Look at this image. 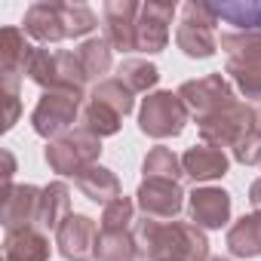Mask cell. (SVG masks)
<instances>
[{
  "label": "cell",
  "mask_w": 261,
  "mask_h": 261,
  "mask_svg": "<svg viewBox=\"0 0 261 261\" xmlns=\"http://www.w3.org/2000/svg\"><path fill=\"white\" fill-rule=\"evenodd\" d=\"M218 25V10L212 4H185L181 10V25L175 31L178 46L191 59H209L218 46L212 28Z\"/></svg>",
  "instance_id": "obj_1"
},
{
  "label": "cell",
  "mask_w": 261,
  "mask_h": 261,
  "mask_svg": "<svg viewBox=\"0 0 261 261\" xmlns=\"http://www.w3.org/2000/svg\"><path fill=\"white\" fill-rule=\"evenodd\" d=\"M188 111L181 105V95L172 92H157L151 98H145L142 108V129L154 139H166V136H178L185 129Z\"/></svg>",
  "instance_id": "obj_2"
},
{
  "label": "cell",
  "mask_w": 261,
  "mask_h": 261,
  "mask_svg": "<svg viewBox=\"0 0 261 261\" xmlns=\"http://www.w3.org/2000/svg\"><path fill=\"white\" fill-rule=\"evenodd\" d=\"M172 16H175L172 4H142L139 22H136V49L139 53H160L169 43Z\"/></svg>",
  "instance_id": "obj_3"
},
{
  "label": "cell",
  "mask_w": 261,
  "mask_h": 261,
  "mask_svg": "<svg viewBox=\"0 0 261 261\" xmlns=\"http://www.w3.org/2000/svg\"><path fill=\"white\" fill-rule=\"evenodd\" d=\"M77 98L80 92H49L34 111V129L40 136H56L59 129H65L74 114H77Z\"/></svg>",
  "instance_id": "obj_4"
},
{
  "label": "cell",
  "mask_w": 261,
  "mask_h": 261,
  "mask_svg": "<svg viewBox=\"0 0 261 261\" xmlns=\"http://www.w3.org/2000/svg\"><path fill=\"white\" fill-rule=\"evenodd\" d=\"M142 4H129V0H111L105 4V25L108 37L120 53L136 49V22H139Z\"/></svg>",
  "instance_id": "obj_5"
},
{
  "label": "cell",
  "mask_w": 261,
  "mask_h": 261,
  "mask_svg": "<svg viewBox=\"0 0 261 261\" xmlns=\"http://www.w3.org/2000/svg\"><path fill=\"white\" fill-rule=\"evenodd\" d=\"M181 98H188V105H191L194 111H200V114H206V111L218 114V111H224L227 105H233V101H230V86L224 83L221 74H209V77H203V80L185 83V86H181Z\"/></svg>",
  "instance_id": "obj_6"
},
{
  "label": "cell",
  "mask_w": 261,
  "mask_h": 261,
  "mask_svg": "<svg viewBox=\"0 0 261 261\" xmlns=\"http://www.w3.org/2000/svg\"><path fill=\"white\" fill-rule=\"evenodd\" d=\"M25 31L43 43H56L68 37V25H65V4H34L25 13Z\"/></svg>",
  "instance_id": "obj_7"
},
{
  "label": "cell",
  "mask_w": 261,
  "mask_h": 261,
  "mask_svg": "<svg viewBox=\"0 0 261 261\" xmlns=\"http://www.w3.org/2000/svg\"><path fill=\"white\" fill-rule=\"evenodd\" d=\"M92 243H95V227H92V221L83 218V215H71V218L59 227L62 255L71 258V261H86V258H92V255L98 252Z\"/></svg>",
  "instance_id": "obj_8"
},
{
  "label": "cell",
  "mask_w": 261,
  "mask_h": 261,
  "mask_svg": "<svg viewBox=\"0 0 261 261\" xmlns=\"http://www.w3.org/2000/svg\"><path fill=\"white\" fill-rule=\"evenodd\" d=\"M95 154H98V142H95L92 136H71V139L53 145V148L46 151V160H49L59 172H71V169L77 172L80 163H89Z\"/></svg>",
  "instance_id": "obj_9"
},
{
  "label": "cell",
  "mask_w": 261,
  "mask_h": 261,
  "mask_svg": "<svg viewBox=\"0 0 261 261\" xmlns=\"http://www.w3.org/2000/svg\"><path fill=\"white\" fill-rule=\"evenodd\" d=\"M142 197V209L151 215H175L181 206V188L172 178H148L139 191Z\"/></svg>",
  "instance_id": "obj_10"
},
{
  "label": "cell",
  "mask_w": 261,
  "mask_h": 261,
  "mask_svg": "<svg viewBox=\"0 0 261 261\" xmlns=\"http://www.w3.org/2000/svg\"><path fill=\"white\" fill-rule=\"evenodd\" d=\"M230 215V197L218 188L191 194V218L203 227H221Z\"/></svg>",
  "instance_id": "obj_11"
},
{
  "label": "cell",
  "mask_w": 261,
  "mask_h": 261,
  "mask_svg": "<svg viewBox=\"0 0 261 261\" xmlns=\"http://www.w3.org/2000/svg\"><path fill=\"white\" fill-rule=\"evenodd\" d=\"M31 56H34V49L28 46L25 34H22L19 28H7V31H4V71H7V77H10V92L16 89V80H13L16 71H19V68L28 71Z\"/></svg>",
  "instance_id": "obj_12"
},
{
  "label": "cell",
  "mask_w": 261,
  "mask_h": 261,
  "mask_svg": "<svg viewBox=\"0 0 261 261\" xmlns=\"http://www.w3.org/2000/svg\"><path fill=\"white\" fill-rule=\"evenodd\" d=\"M185 169H188V175H194L200 181L203 178H218V175H224L227 160L218 148H191L185 154Z\"/></svg>",
  "instance_id": "obj_13"
},
{
  "label": "cell",
  "mask_w": 261,
  "mask_h": 261,
  "mask_svg": "<svg viewBox=\"0 0 261 261\" xmlns=\"http://www.w3.org/2000/svg\"><path fill=\"white\" fill-rule=\"evenodd\" d=\"M49 249L46 240L34 230H22V233H10L7 243V261H46Z\"/></svg>",
  "instance_id": "obj_14"
},
{
  "label": "cell",
  "mask_w": 261,
  "mask_h": 261,
  "mask_svg": "<svg viewBox=\"0 0 261 261\" xmlns=\"http://www.w3.org/2000/svg\"><path fill=\"white\" fill-rule=\"evenodd\" d=\"M227 243H230V252L233 255H258L261 252V215L243 218L230 230Z\"/></svg>",
  "instance_id": "obj_15"
},
{
  "label": "cell",
  "mask_w": 261,
  "mask_h": 261,
  "mask_svg": "<svg viewBox=\"0 0 261 261\" xmlns=\"http://www.w3.org/2000/svg\"><path fill=\"white\" fill-rule=\"evenodd\" d=\"M218 19H224L227 25H237L240 31H261V4H221L215 7Z\"/></svg>",
  "instance_id": "obj_16"
},
{
  "label": "cell",
  "mask_w": 261,
  "mask_h": 261,
  "mask_svg": "<svg viewBox=\"0 0 261 261\" xmlns=\"http://www.w3.org/2000/svg\"><path fill=\"white\" fill-rule=\"evenodd\" d=\"M77 59H80L86 77H98L111 68V46H108L105 37H92L77 49Z\"/></svg>",
  "instance_id": "obj_17"
},
{
  "label": "cell",
  "mask_w": 261,
  "mask_h": 261,
  "mask_svg": "<svg viewBox=\"0 0 261 261\" xmlns=\"http://www.w3.org/2000/svg\"><path fill=\"white\" fill-rule=\"evenodd\" d=\"M80 188L89 194V200H101V203H108L111 197H117V191H120V185H117V178L108 172V169H101V166H89L83 175H80Z\"/></svg>",
  "instance_id": "obj_18"
},
{
  "label": "cell",
  "mask_w": 261,
  "mask_h": 261,
  "mask_svg": "<svg viewBox=\"0 0 261 261\" xmlns=\"http://www.w3.org/2000/svg\"><path fill=\"white\" fill-rule=\"evenodd\" d=\"M157 68L148 65V62H136V59H129L120 65V83L129 89V92H145L148 86L157 83Z\"/></svg>",
  "instance_id": "obj_19"
},
{
  "label": "cell",
  "mask_w": 261,
  "mask_h": 261,
  "mask_svg": "<svg viewBox=\"0 0 261 261\" xmlns=\"http://www.w3.org/2000/svg\"><path fill=\"white\" fill-rule=\"evenodd\" d=\"M120 117H123V114H117L111 105H105V101H98V98H92L89 108H86V114H83L86 129H89V133H98V136H111V133H117Z\"/></svg>",
  "instance_id": "obj_20"
},
{
  "label": "cell",
  "mask_w": 261,
  "mask_h": 261,
  "mask_svg": "<svg viewBox=\"0 0 261 261\" xmlns=\"http://www.w3.org/2000/svg\"><path fill=\"white\" fill-rule=\"evenodd\" d=\"M221 46L237 62H261V34H224Z\"/></svg>",
  "instance_id": "obj_21"
},
{
  "label": "cell",
  "mask_w": 261,
  "mask_h": 261,
  "mask_svg": "<svg viewBox=\"0 0 261 261\" xmlns=\"http://www.w3.org/2000/svg\"><path fill=\"white\" fill-rule=\"evenodd\" d=\"M227 74L240 83V89L249 98L261 95V62H237V59H230L227 62Z\"/></svg>",
  "instance_id": "obj_22"
},
{
  "label": "cell",
  "mask_w": 261,
  "mask_h": 261,
  "mask_svg": "<svg viewBox=\"0 0 261 261\" xmlns=\"http://www.w3.org/2000/svg\"><path fill=\"white\" fill-rule=\"evenodd\" d=\"M92 98H98V101L111 105L117 114H129V111H133V92H129L120 80H105V83L95 89V95H92Z\"/></svg>",
  "instance_id": "obj_23"
},
{
  "label": "cell",
  "mask_w": 261,
  "mask_h": 261,
  "mask_svg": "<svg viewBox=\"0 0 261 261\" xmlns=\"http://www.w3.org/2000/svg\"><path fill=\"white\" fill-rule=\"evenodd\" d=\"M65 25L68 37H83L95 28V13L83 4H65Z\"/></svg>",
  "instance_id": "obj_24"
},
{
  "label": "cell",
  "mask_w": 261,
  "mask_h": 261,
  "mask_svg": "<svg viewBox=\"0 0 261 261\" xmlns=\"http://www.w3.org/2000/svg\"><path fill=\"white\" fill-rule=\"evenodd\" d=\"M145 175L148 178H178V160H175V154L172 151H166V148H157L148 160H145Z\"/></svg>",
  "instance_id": "obj_25"
},
{
  "label": "cell",
  "mask_w": 261,
  "mask_h": 261,
  "mask_svg": "<svg viewBox=\"0 0 261 261\" xmlns=\"http://www.w3.org/2000/svg\"><path fill=\"white\" fill-rule=\"evenodd\" d=\"M65 209H68V188H65V185L46 188V194H43V209H40L43 224H46V227H56V224H59V215H62Z\"/></svg>",
  "instance_id": "obj_26"
},
{
  "label": "cell",
  "mask_w": 261,
  "mask_h": 261,
  "mask_svg": "<svg viewBox=\"0 0 261 261\" xmlns=\"http://www.w3.org/2000/svg\"><path fill=\"white\" fill-rule=\"evenodd\" d=\"M129 215H133V203L123 200V197H117V200L105 209V230H120V227L129 221Z\"/></svg>",
  "instance_id": "obj_27"
},
{
  "label": "cell",
  "mask_w": 261,
  "mask_h": 261,
  "mask_svg": "<svg viewBox=\"0 0 261 261\" xmlns=\"http://www.w3.org/2000/svg\"><path fill=\"white\" fill-rule=\"evenodd\" d=\"M252 203L261 209V181H255V188H252Z\"/></svg>",
  "instance_id": "obj_28"
}]
</instances>
